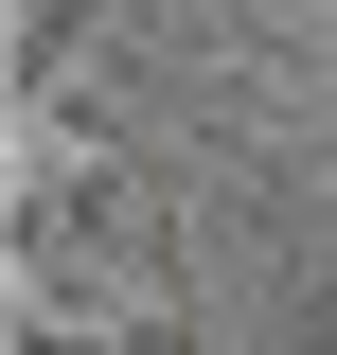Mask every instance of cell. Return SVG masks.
<instances>
[{"instance_id": "obj_1", "label": "cell", "mask_w": 337, "mask_h": 355, "mask_svg": "<svg viewBox=\"0 0 337 355\" xmlns=\"http://www.w3.org/2000/svg\"><path fill=\"white\" fill-rule=\"evenodd\" d=\"M284 355H337V249H284Z\"/></svg>"}]
</instances>
